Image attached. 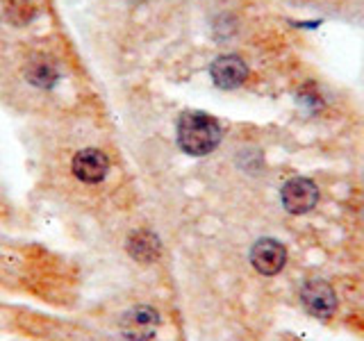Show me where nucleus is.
<instances>
[{"mask_svg":"<svg viewBox=\"0 0 364 341\" xmlns=\"http://www.w3.org/2000/svg\"><path fill=\"white\" fill-rule=\"evenodd\" d=\"M221 141V125L205 112H185L178 121V146L187 155H210Z\"/></svg>","mask_w":364,"mask_h":341,"instance_id":"obj_1","label":"nucleus"},{"mask_svg":"<svg viewBox=\"0 0 364 341\" xmlns=\"http://www.w3.org/2000/svg\"><path fill=\"white\" fill-rule=\"evenodd\" d=\"M159 328L157 310L148 305H139L134 310L125 312L121 318V335L128 341H151Z\"/></svg>","mask_w":364,"mask_h":341,"instance_id":"obj_2","label":"nucleus"},{"mask_svg":"<svg viewBox=\"0 0 364 341\" xmlns=\"http://www.w3.org/2000/svg\"><path fill=\"white\" fill-rule=\"evenodd\" d=\"M301 303L305 310L316 318H330L337 310L335 289L330 287L326 280H318V278L305 282V287L301 291Z\"/></svg>","mask_w":364,"mask_h":341,"instance_id":"obj_3","label":"nucleus"},{"mask_svg":"<svg viewBox=\"0 0 364 341\" xmlns=\"http://www.w3.org/2000/svg\"><path fill=\"white\" fill-rule=\"evenodd\" d=\"M282 205L289 214L310 212L318 200V189L310 178H291L282 187Z\"/></svg>","mask_w":364,"mask_h":341,"instance_id":"obj_4","label":"nucleus"},{"mask_svg":"<svg viewBox=\"0 0 364 341\" xmlns=\"http://www.w3.org/2000/svg\"><path fill=\"white\" fill-rule=\"evenodd\" d=\"M284 261H287V250L278 239H259L250 248V264L262 276H276L282 271Z\"/></svg>","mask_w":364,"mask_h":341,"instance_id":"obj_5","label":"nucleus"},{"mask_svg":"<svg viewBox=\"0 0 364 341\" xmlns=\"http://www.w3.org/2000/svg\"><path fill=\"white\" fill-rule=\"evenodd\" d=\"M210 75L219 89H237L246 82L248 66L239 55H221L212 62Z\"/></svg>","mask_w":364,"mask_h":341,"instance_id":"obj_6","label":"nucleus"},{"mask_svg":"<svg viewBox=\"0 0 364 341\" xmlns=\"http://www.w3.org/2000/svg\"><path fill=\"white\" fill-rule=\"evenodd\" d=\"M73 173L77 180L87 182V185H96L102 178L107 175L109 170V159L105 153L96 151V148H85L73 157Z\"/></svg>","mask_w":364,"mask_h":341,"instance_id":"obj_7","label":"nucleus"},{"mask_svg":"<svg viewBox=\"0 0 364 341\" xmlns=\"http://www.w3.org/2000/svg\"><path fill=\"white\" fill-rule=\"evenodd\" d=\"M128 250H130V255L134 259L144 261V264H151V261H155L159 257V239L153 232L139 230V232H134L130 237Z\"/></svg>","mask_w":364,"mask_h":341,"instance_id":"obj_8","label":"nucleus"},{"mask_svg":"<svg viewBox=\"0 0 364 341\" xmlns=\"http://www.w3.org/2000/svg\"><path fill=\"white\" fill-rule=\"evenodd\" d=\"M28 77H30V82L37 87H53L57 80V73L48 62H37L30 66Z\"/></svg>","mask_w":364,"mask_h":341,"instance_id":"obj_9","label":"nucleus"}]
</instances>
